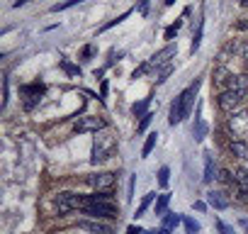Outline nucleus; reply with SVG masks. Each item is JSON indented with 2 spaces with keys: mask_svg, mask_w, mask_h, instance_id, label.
I'll return each mask as SVG.
<instances>
[{
  "mask_svg": "<svg viewBox=\"0 0 248 234\" xmlns=\"http://www.w3.org/2000/svg\"><path fill=\"white\" fill-rule=\"evenodd\" d=\"M207 200H209V205H212V207H217V210L229 207V198H224V193H221V190H212V193H207Z\"/></svg>",
  "mask_w": 248,
  "mask_h": 234,
  "instance_id": "f8f14e48",
  "label": "nucleus"
},
{
  "mask_svg": "<svg viewBox=\"0 0 248 234\" xmlns=\"http://www.w3.org/2000/svg\"><path fill=\"white\" fill-rule=\"evenodd\" d=\"M219 232H221V234H236V232H233L229 224H224V222H219Z\"/></svg>",
  "mask_w": 248,
  "mask_h": 234,
  "instance_id": "c756f323",
  "label": "nucleus"
},
{
  "mask_svg": "<svg viewBox=\"0 0 248 234\" xmlns=\"http://www.w3.org/2000/svg\"><path fill=\"white\" fill-rule=\"evenodd\" d=\"M175 3V0H166V5H173Z\"/></svg>",
  "mask_w": 248,
  "mask_h": 234,
  "instance_id": "4c0bfd02",
  "label": "nucleus"
},
{
  "mask_svg": "<svg viewBox=\"0 0 248 234\" xmlns=\"http://www.w3.org/2000/svg\"><path fill=\"white\" fill-rule=\"evenodd\" d=\"M241 98H243V95H241V93H236V90H224V93L219 95V100H217V102H219V107H221L224 112H233V107L241 102Z\"/></svg>",
  "mask_w": 248,
  "mask_h": 234,
  "instance_id": "6e6552de",
  "label": "nucleus"
},
{
  "mask_svg": "<svg viewBox=\"0 0 248 234\" xmlns=\"http://www.w3.org/2000/svg\"><path fill=\"white\" fill-rule=\"evenodd\" d=\"M168 176H170V168H168V166H163V168L158 171V185H161V188H166V185H168Z\"/></svg>",
  "mask_w": 248,
  "mask_h": 234,
  "instance_id": "5701e85b",
  "label": "nucleus"
},
{
  "mask_svg": "<svg viewBox=\"0 0 248 234\" xmlns=\"http://www.w3.org/2000/svg\"><path fill=\"white\" fill-rule=\"evenodd\" d=\"M78 227H80V229H85V232H90V234H112V229H109L107 224H102V222L83 219V222H78Z\"/></svg>",
  "mask_w": 248,
  "mask_h": 234,
  "instance_id": "9d476101",
  "label": "nucleus"
},
{
  "mask_svg": "<svg viewBox=\"0 0 248 234\" xmlns=\"http://www.w3.org/2000/svg\"><path fill=\"white\" fill-rule=\"evenodd\" d=\"M178 30H180V22H175V25H170V27L166 30V34H163V37H166V39H173V37L178 34Z\"/></svg>",
  "mask_w": 248,
  "mask_h": 234,
  "instance_id": "c85d7f7f",
  "label": "nucleus"
},
{
  "mask_svg": "<svg viewBox=\"0 0 248 234\" xmlns=\"http://www.w3.org/2000/svg\"><path fill=\"white\" fill-rule=\"evenodd\" d=\"M178 222H180L178 215H163V229H173L178 227Z\"/></svg>",
  "mask_w": 248,
  "mask_h": 234,
  "instance_id": "4be33fe9",
  "label": "nucleus"
},
{
  "mask_svg": "<svg viewBox=\"0 0 248 234\" xmlns=\"http://www.w3.org/2000/svg\"><path fill=\"white\" fill-rule=\"evenodd\" d=\"M154 198H156V193H149V195H146V198L141 200V205H139V210H137V217H141V215L146 212V207H149V205L154 202Z\"/></svg>",
  "mask_w": 248,
  "mask_h": 234,
  "instance_id": "412c9836",
  "label": "nucleus"
},
{
  "mask_svg": "<svg viewBox=\"0 0 248 234\" xmlns=\"http://www.w3.org/2000/svg\"><path fill=\"white\" fill-rule=\"evenodd\" d=\"M226 90H236V93L246 95V93H248V73H238V76H231V81H229Z\"/></svg>",
  "mask_w": 248,
  "mask_h": 234,
  "instance_id": "1a4fd4ad",
  "label": "nucleus"
},
{
  "mask_svg": "<svg viewBox=\"0 0 248 234\" xmlns=\"http://www.w3.org/2000/svg\"><path fill=\"white\" fill-rule=\"evenodd\" d=\"M243 5H248V0H243Z\"/></svg>",
  "mask_w": 248,
  "mask_h": 234,
  "instance_id": "58836bf2",
  "label": "nucleus"
},
{
  "mask_svg": "<svg viewBox=\"0 0 248 234\" xmlns=\"http://www.w3.org/2000/svg\"><path fill=\"white\" fill-rule=\"evenodd\" d=\"M114 149H117V137L109 132V130H102V132H97V137H95V144H93V164H100V161H107L112 154H114Z\"/></svg>",
  "mask_w": 248,
  "mask_h": 234,
  "instance_id": "7ed1b4c3",
  "label": "nucleus"
},
{
  "mask_svg": "<svg viewBox=\"0 0 248 234\" xmlns=\"http://www.w3.org/2000/svg\"><path fill=\"white\" fill-rule=\"evenodd\" d=\"M27 3H30V0H15L13 8H22V5H27Z\"/></svg>",
  "mask_w": 248,
  "mask_h": 234,
  "instance_id": "c9c22d12",
  "label": "nucleus"
},
{
  "mask_svg": "<svg viewBox=\"0 0 248 234\" xmlns=\"http://www.w3.org/2000/svg\"><path fill=\"white\" fill-rule=\"evenodd\" d=\"M83 202H85V198H80V195H73V193H59V195H56V212H59V215H68L71 210L83 207Z\"/></svg>",
  "mask_w": 248,
  "mask_h": 234,
  "instance_id": "20e7f679",
  "label": "nucleus"
},
{
  "mask_svg": "<svg viewBox=\"0 0 248 234\" xmlns=\"http://www.w3.org/2000/svg\"><path fill=\"white\" fill-rule=\"evenodd\" d=\"M197 88H200V81H195L192 85H187V88L173 100V105H170V117H168V122H170L173 127L180 125L185 117L190 115L192 102H195V95H197Z\"/></svg>",
  "mask_w": 248,
  "mask_h": 234,
  "instance_id": "f03ea898",
  "label": "nucleus"
},
{
  "mask_svg": "<svg viewBox=\"0 0 248 234\" xmlns=\"http://www.w3.org/2000/svg\"><path fill=\"white\" fill-rule=\"evenodd\" d=\"M173 73V64H166V66H161L158 71H156V83H163L168 76Z\"/></svg>",
  "mask_w": 248,
  "mask_h": 234,
  "instance_id": "f3484780",
  "label": "nucleus"
},
{
  "mask_svg": "<svg viewBox=\"0 0 248 234\" xmlns=\"http://www.w3.org/2000/svg\"><path fill=\"white\" fill-rule=\"evenodd\" d=\"M151 120H154V112H146V115L141 117V122H139V132H144V130L151 125Z\"/></svg>",
  "mask_w": 248,
  "mask_h": 234,
  "instance_id": "393cba45",
  "label": "nucleus"
},
{
  "mask_svg": "<svg viewBox=\"0 0 248 234\" xmlns=\"http://www.w3.org/2000/svg\"><path fill=\"white\" fill-rule=\"evenodd\" d=\"M202 27H204V22L200 20V25H197V34H195V39H192V51L200 49V42H202Z\"/></svg>",
  "mask_w": 248,
  "mask_h": 234,
  "instance_id": "b1692460",
  "label": "nucleus"
},
{
  "mask_svg": "<svg viewBox=\"0 0 248 234\" xmlns=\"http://www.w3.org/2000/svg\"><path fill=\"white\" fill-rule=\"evenodd\" d=\"M107 130V122H105V117H95V115H88V117H80V120L76 122V132H102Z\"/></svg>",
  "mask_w": 248,
  "mask_h": 234,
  "instance_id": "423d86ee",
  "label": "nucleus"
},
{
  "mask_svg": "<svg viewBox=\"0 0 248 234\" xmlns=\"http://www.w3.org/2000/svg\"><path fill=\"white\" fill-rule=\"evenodd\" d=\"M236 51L241 54L243 61H248V42H238V44H236Z\"/></svg>",
  "mask_w": 248,
  "mask_h": 234,
  "instance_id": "cd10ccee",
  "label": "nucleus"
},
{
  "mask_svg": "<svg viewBox=\"0 0 248 234\" xmlns=\"http://www.w3.org/2000/svg\"><path fill=\"white\" fill-rule=\"evenodd\" d=\"M156 139H158V134L154 132V134H149V139H146V144H144V149H141V159H146L151 151H154V147H156Z\"/></svg>",
  "mask_w": 248,
  "mask_h": 234,
  "instance_id": "dca6fc26",
  "label": "nucleus"
},
{
  "mask_svg": "<svg viewBox=\"0 0 248 234\" xmlns=\"http://www.w3.org/2000/svg\"><path fill=\"white\" fill-rule=\"evenodd\" d=\"M22 93H25V95H34V98H39V95L44 93V85H42V83H32V85H25Z\"/></svg>",
  "mask_w": 248,
  "mask_h": 234,
  "instance_id": "a211bd4d",
  "label": "nucleus"
},
{
  "mask_svg": "<svg viewBox=\"0 0 248 234\" xmlns=\"http://www.w3.org/2000/svg\"><path fill=\"white\" fill-rule=\"evenodd\" d=\"M231 154L238 156V159H243V161H248V144H246V139L231 142Z\"/></svg>",
  "mask_w": 248,
  "mask_h": 234,
  "instance_id": "ddd939ff",
  "label": "nucleus"
},
{
  "mask_svg": "<svg viewBox=\"0 0 248 234\" xmlns=\"http://www.w3.org/2000/svg\"><path fill=\"white\" fill-rule=\"evenodd\" d=\"M88 181H90V185H93L95 190H100V193H112V188H114V183H117V176L109 173V171H105V173L90 176Z\"/></svg>",
  "mask_w": 248,
  "mask_h": 234,
  "instance_id": "0eeeda50",
  "label": "nucleus"
},
{
  "mask_svg": "<svg viewBox=\"0 0 248 234\" xmlns=\"http://www.w3.org/2000/svg\"><path fill=\"white\" fill-rule=\"evenodd\" d=\"M78 3H83V0H63V3H56V5L51 8V13H61V10L73 8V5H78Z\"/></svg>",
  "mask_w": 248,
  "mask_h": 234,
  "instance_id": "aec40b11",
  "label": "nucleus"
},
{
  "mask_svg": "<svg viewBox=\"0 0 248 234\" xmlns=\"http://www.w3.org/2000/svg\"><path fill=\"white\" fill-rule=\"evenodd\" d=\"M204 132H207V125L202 120H197V127H195V139H204Z\"/></svg>",
  "mask_w": 248,
  "mask_h": 234,
  "instance_id": "a878e982",
  "label": "nucleus"
},
{
  "mask_svg": "<svg viewBox=\"0 0 248 234\" xmlns=\"http://www.w3.org/2000/svg\"><path fill=\"white\" fill-rule=\"evenodd\" d=\"M139 13H141V15L149 13V0H141V3H139Z\"/></svg>",
  "mask_w": 248,
  "mask_h": 234,
  "instance_id": "2f4dec72",
  "label": "nucleus"
},
{
  "mask_svg": "<svg viewBox=\"0 0 248 234\" xmlns=\"http://www.w3.org/2000/svg\"><path fill=\"white\" fill-rule=\"evenodd\" d=\"M127 234H144V232H141V227H134V224H129V227H127Z\"/></svg>",
  "mask_w": 248,
  "mask_h": 234,
  "instance_id": "473e14b6",
  "label": "nucleus"
},
{
  "mask_svg": "<svg viewBox=\"0 0 248 234\" xmlns=\"http://www.w3.org/2000/svg\"><path fill=\"white\" fill-rule=\"evenodd\" d=\"M233 183L241 195H248V168H236L233 171Z\"/></svg>",
  "mask_w": 248,
  "mask_h": 234,
  "instance_id": "9b49d317",
  "label": "nucleus"
},
{
  "mask_svg": "<svg viewBox=\"0 0 248 234\" xmlns=\"http://www.w3.org/2000/svg\"><path fill=\"white\" fill-rule=\"evenodd\" d=\"M241 224H243V229H248V219H243V222H241Z\"/></svg>",
  "mask_w": 248,
  "mask_h": 234,
  "instance_id": "e433bc0d",
  "label": "nucleus"
},
{
  "mask_svg": "<svg viewBox=\"0 0 248 234\" xmlns=\"http://www.w3.org/2000/svg\"><path fill=\"white\" fill-rule=\"evenodd\" d=\"M144 234H170V229H151V232H144Z\"/></svg>",
  "mask_w": 248,
  "mask_h": 234,
  "instance_id": "f704fd0d",
  "label": "nucleus"
},
{
  "mask_svg": "<svg viewBox=\"0 0 248 234\" xmlns=\"http://www.w3.org/2000/svg\"><path fill=\"white\" fill-rule=\"evenodd\" d=\"M217 168H214V159L209 156V154H204V183H212L217 176Z\"/></svg>",
  "mask_w": 248,
  "mask_h": 234,
  "instance_id": "4468645a",
  "label": "nucleus"
},
{
  "mask_svg": "<svg viewBox=\"0 0 248 234\" xmlns=\"http://www.w3.org/2000/svg\"><path fill=\"white\" fill-rule=\"evenodd\" d=\"M229 176H231L229 171H221V173H219V178H221L224 183H231V178H229Z\"/></svg>",
  "mask_w": 248,
  "mask_h": 234,
  "instance_id": "72a5a7b5",
  "label": "nucleus"
},
{
  "mask_svg": "<svg viewBox=\"0 0 248 234\" xmlns=\"http://www.w3.org/2000/svg\"><path fill=\"white\" fill-rule=\"evenodd\" d=\"M229 130L233 132L236 139H246L248 137V112H231Z\"/></svg>",
  "mask_w": 248,
  "mask_h": 234,
  "instance_id": "39448f33",
  "label": "nucleus"
},
{
  "mask_svg": "<svg viewBox=\"0 0 248 234\" xmlns=\"http://www.w3.org/2000/svg\"><path fill=\"white\" fill-rule=\"evenodd\" d=\"M151 105V95L149 98H144V100H139L134 107H132V112H134V117H144L146 115V107Z\"/></svg>",
  "mask_w": 248,
  "mask_h": 234,
  "instance_id": "2eb2a0df",
  "label": "nucleus"
},
{
  "mask_svg": "<svg viewBox=\"0 0 248 234\" xmlns=\"http://www.w3.org/2000/svg\"><path fill=\"white\" fill-rule=\"evenodd\" d=\"M85 215L93 217H119L117 205L112 202V193H95V195H85V202L80 207Z\"/></svg>",
  "mask_w": 248,
  "mask_h": 234,
  "instance_id": "f257e3e1",
  "label": "nucleus"
},
{
  "mask_svg": "<svg viewBox=\"0 0 248 234\" xmlns=\"http://www.w3.org/2000/svg\"><path fill=\"white\" fill-rule=\"evenodd\" d=\"M168 200H170V195H168V193H163V195L158 198V202H156V215H166V207H168Z\"/></svg>",
  "mask_w": 248,
  "mask_h": 234,
  "instance_id": "6ab92c4d",
  "label": "nucleus"
},
{
  "mask_svg": "<svg viewBox=\"0 0 248 234\" xmlns=\"http://www.w3.org/2000/svg\"><path fill=\"white\" fill-rule=\"evenodd\" d=\"M63 68H66L68 73H80V68H78V66H71L68 61H63Z\"/></svg>",
  "mask_w": 248,
  "mask_h": 234,
  "instance_id": "7c9ffc66",
  "label": "nucleus"
},
{
  "mask_svg": "<svg viewBox=\"0 0 248 234\" xmlns=\"http://www.w3.org/2000/svg\"><path fill=\"white\" fill-rule=\"evenodd\" d=\"M185 229H187V234H197V232H200V224L187 217V219H185Z\"/></svg>",
  "mask_w": 248,
  "mask_h": 234,
  "instance_id": "bb28decb",
  "label": "nucleus"
}]
</instances>
